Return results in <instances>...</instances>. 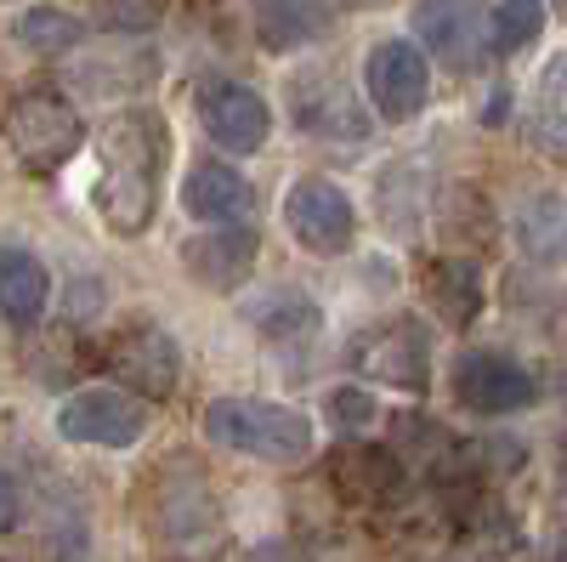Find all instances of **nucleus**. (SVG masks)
<instances>
[{"label":"nucleus","instance_id":"obj_1","mask_svg":"<svg viewBox=\"0 0 567 562\" xmlns=\"http://www.w3.org/2000/svg\"><path fill=\"white\" fill-rule=\"evenodd\" d=\"M171 136L154 109H125L103 125L97 136V216L120 233L136 239L159 211V176H165Z\"/></svg>","mask_w":567,"mask_h":562},{"label":"nucleus","instance_id":"obj_2","mask_svg":"<svg viewBox=\"0 0 567 562\" xmlns=\"http://www.w3.org/2000/svg\"><path fill=\"white\" fill-rule=\"evenodd\" d=\"M205 432L221 449L256 454L267 466H301L312 454V420L301 409L261 403V398H216L205 409Z\"/></svg>","mask_w":567,"mask_h":562},{"label":"nucleus","instance_id":"obj_3","mask_svg":"<svg viewBox=\"0 0 567 562\" xmlns=\"http://www.w3.org/2000/svg\"><path fill=\"white\" fill-rule=\"evenodd\" d=\"M148 523L165 545L176 551H199L221 534V505L210 494V478L199 460L187 454H171L159 472H154V489H148Z\"/></svg>","mask_w":567,"mask_h":562},{"label":"nucleus","instance_id":"obj_4","mask_svg":"<svg viewBox=\"0 0 567 562\" xmlns=\"http://www.w3.org/2000/svg\"><path fill=\"white\" fill-rule=\"evenodd\" d=\"M0 125H7V143L29 171H63L85 143L80 109L69 98H58L52 85L18 91V98L7 103V114H0Z\"/></svg>","mask_w":567,"mask_h":562},{"label":"nucleus","instance_id":"obj_5","mask_svg":"<svg viewBox=\"0 0 567 562\" xmlns=\"http://www.w3.org/2000/svg\"><path fill=\"white\" fill-rule=\"evenodd\" d=\"M414 34L420 45L449 69H477L494 45V18L483 0H414Z\"/></svg>","mask_w":567,"mask_h":562},{"label":"nucleus","instance_id":"obj_6","mask_svg":"<svg viewBox=\"0 0 567 562\" xmlns=\"http://www.w3.org/2000/svg\"><path fill=\"white\" fill-rule=\"evenodd\" d=\"M58 432L69 443H97V449H131L148 432V403L120 392V387H85L58 409Z\"/></svg>","mask_w":567,"mask_h":562},{"label":"nucleus","instance_id":"obj_7","mask_svg":"<svg viewBox=\"0 0 567 562\" xmlns=\"http://www.w3.org/2000/svg\"><path fill=\"white\" fill-rule=\"evenodd\" d=\"M352 364L363 381H381L398 392H425V381H432V341H425V330L414 318H392L358 341Z\"/></svg>","mask_w":567,"mask_h":562},{"label":"nucleus","instance_id":"obj_8","mask_svg":"<svg viewBox=\"0 0 567 562\" xmlns=\"http://www.w3.org/2000/svg\"><path fill=\"white\" fill-rule=\"evenodd\" d=\"M284 222H290L296 245H307L312 256H341L358 233L352 200L329 176H301L290 187V200H284Z\"/></svg>","mask_w":567,"mask_h":562},{"label":"nucleus","instance_id":"obj_9","mask_svg":"<svg viewBox=\"0 0 567 562\" xmlns=\"http://www.w3.org/2000/svg\"><path fill=\"white\" fill-rule=\"evenodd\" d=\"M363 80H369V103L381 120H414L432 98V74H425L420 45L409 40H381L363 58Z\"/></svg>","mask_w":567,"mask_h":562},{"label":"nucleus","instance_id":"obj_10","mask_svg":"<svg viewBox=\"0 0 567 562\" xmlns=\"http://www.w3.org/2000/svg\"><path fill=\"white\" fill-rule=\"evenodd\" d=\"M109 375H114V381H125L131 398H171L176 381H182V352H176V341L165 330L136 324V330L114 336Z\"/></svg>","mask_w":567,"mask_h":562},{"label":"nucleus","instance_id":"obj_11","mask_svg":"<svg viewBox=\"0 0 567 562\" xmlns=\"http://www.w3.org/2000/svg\"><path fill=\"white\" fill-rule=\"evenodd\" d=\"M199 120L210 131V143L227 154H256L272 131V109L239 80H210L199 85Z\"/></svg>","mask_w":567,"mask_h":562},{"label":"nucleus","instance_id":"obj_12","mask_svg":"<svg viewBox=\"0 0 567 562\" xmlns=\"http://www.w3.org/2000/svg\"><path fill=\"white\" fill-rule=\"evenodd\" d=\"M454 398L477 415H511L539 398L534 375L499 352H460L454 358Z\"/></svg>","mask_w":567,"mask_h":562},{"label":"nucleus","instance_id":"obj_13","mask_svg":"<svg viewBox=\"0 0 567 562\" xmlns=\"http://www.w3.org/2000/svg\"><path fill=\"white\" fill-rule=\"evenodd\" d=\"M182 267L210 296H233L256 273V233L250 227H210L182 245Z\"/></svg>","mask_w":567,"mask_h":562},{"label":"nucleus","instance_id":"obj_14","mask_svg":"<svg viewBox=\"0 0 567 562\" xmlns=\"http://www.w3.org/2000/svg\"><path fill=\"white\" fill-rule=\"evenodd\" d=\"M182 205L187 216H199V222H216V227H239L250 211H256V187L233 171V165H194L182 182Z\"/></svg>","mask_w":567,"mask_h":562},{"label":"nucleus","instance_id":"obj_15","mask_svg":"<svg viewBox=\"0 0 567 562\" xmlns=\"http://www.w3.org/2000/svg\"><path fill=\"white\" fill-rule=\"evenodd\" d=\"M296 120L312 136H363L369 131V114L352 103V91L336 74H312L296 85Z\"/></svg>","mask_w":567,"mask_h":562},{"label":"nucleus","instance_id":"obj_16","mask_svg":"<svg viewBox=\"0 0 567 562\" xmlns=\"http://www.w3.org/2000/svg\"><path fill=\"white\" fill-rule=\"evenodd\" d=\"M425 302L443 313V324L465 330V324L483 313V273H477V262H465V256L432 262L425 267Z\"/></svg>","mask_w":567,"mask_h":562},{"label":"nucleus","instance_id":"obj_17","mask_svg":"<svg viewBox=\"0 0 567 562\" xmlns=\"http://www.w3.org/2000/svg\"><path fill=\"white\" fill-rule=\"evenodd\" d=\"M45 302H52V273L40 267V256L7 245L0 251V313L12 324H34L45 313Z\"/></svg>","mask_w":567,"mask_h":562},{"label":"nucleus","instance_id":"obj_18","mask_svg":"<svg viewBox=\"0 0 567 562\" xmlns=\"http://www.w3.org/2000/svg\"><path fill=\"white\" fill-rule=\"evenodd\" d=\"M516 245H523V256L539 262V267H561L567 262V200L534 194L516 211Z\"/></svg>","mask_w":567,"mask_h":562},{"label":"nucleus","instance_id":"obj_19","mask_svg":"<svg viewBox=\"0 0 567 562\" xmlns=\"http://www.w3.org/2000/svg\"><path fill=\"white\" fill-rule=\"evenodd\" d=\"M250 23L267 52H296V45L318 40V29H323L312 0H250Z\"/></svg>","mask_w":567,"mask_h":562},{"label":"nucleus","instance_id":"obj_20","mask_svg":"<svg viewBox=\"0 0 567 562\" xmlns=\"http://www.w3.org/2000/svg\"><path fill=\"white\" fill-rule=\"evenodd\" d=\"M250 324L267 341H307V336H318V302L278 285L267 302H250Z\"/></svg>","mask_w":567,"mask_h":562},{"label":"nucleus","instance_id":"obj_21","mask_svg":"<svg viewBox=\"0 0 567 562\" xmlns=\"http://www.w3.org/2000/svg\"><path fill=\"white\" fill-rule=\"evenodd\" d=\"M534 143L550 154H567V58H556L539 80V103H534Z\"/></svg>","mask_w":567,"mask_h":562},{"label":"nucleus","instance_id":"obj_22","mask_svg":"<svg viewBox=\"0 0 567 562\" xmlns=\"http://www.w3.org/2000/svg\"><path fill=\"white\" fill-rule=\"evenodd\" d=\"M80 18H69V12H58V7H34V12H23L18 18V40L29 45V52H45V58H58V52H69V45H80Z\"/></svg>","mask_w":567,"mask_h":562},{"label":"nucleus","instance_id":"obj_23","mask_svg":"<svg viewBox=\"0 0 567 562\" xmlns=\"http://www.w3.org/2000/svg\"><path fill=\"white\" fill-rule=\"evenodd\" d=\"M545 29V0H499L494 12V52H523V45H534Z\"/></svg>","mask_w":567,"mask_h":562},{"label":"nucleus","instance_id":"obj_24","mask_svg":"<svg viewBox=\"0 0 567 562\" xmlns=\"http://www.w3.org/2000/svg\"><path fill=\"white\" fill-rule=\"evenodd\" d=\"M329 415H341V420H352V427H369V420H374V403L363 398V392H336V398H329Z\"/></svg>","mask_w":567,"mask_h":562},{"label":"nucleus","instance_id":"obj_25","mask_svg":"<svg viewBox=\"0 0 567 562\" xmlns=\"http://www.w3.org/2000/svg\"><path fill=\"white\" fill-rule=\"evenodd\" d=\"M18 523V489H12V478L0 472V534H7Z\"/></svg>","mask_w":567,"mask_h":562},{"label":"nucleus","instance_id":"obj_26","mask_svg":"<svg viewBox=\"0 0 567 562\" xmlns=\"http://www.w3.org/2000/svg\"><path fill=\"white\" fill-rule=\"evenodd\" d=\"M336 7H352V12H363V7H386V0H336Z\"/></svg>","mask_w":567,"mask_h":562},{"label":"nucleus","instance_id":"obj_27","mask_svg":"<svg viewBox=\"0 0 567 562\" xmlns=\"http://www.w3.org/2000/svg\"><path fill=\"white\" fill-rule=\"evenodd\" d=\"M556 7H561V18H567V0H556Z\"/></svg>","mask_w":567,"mask_h":562},{"label":"nucleus","instance_id":"obj_28","mask_svg":"<svg viewBox=\"0 0 567 562\" xmlns=\"http://www.w3.org/2000/svg\"><path fill=\"white\" fill-rule=\"evenodd\" d=\"M561 500H567V478H561Z\"/></svg>","mask_w":567,"mask_h":562},{"label":"nucleus","instance_id":"obj_29","mask_svg":"<svg viewBox=\"0 0 567 562\" xmlns=\"http://www.w3.org/2000/svg\"><path fill=\"white\" fill-rule=\"evenodd\" d=\"M556 562H567V551H556Z\"/></svg>","mask_w":567,"mask_h":562}]
</instances>
